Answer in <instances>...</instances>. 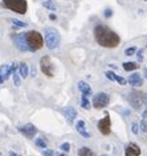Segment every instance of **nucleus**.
<instances>
[{
  "label": "nucleus",
  "instance_id": "9",
  "mask_svg": "<svg viewBox=\"0 0 147 156\" xmlns=\"http://www.w3.org/2000/svg\"><path fill=\"white\" fill-rule=\"evenodd\" d=\"M13 41H15V45H16V48L19 49L20 52H27V50H29L28 44H27L25 33H20V35H16V36L13 37Z\"/></svg>",
  "mask_w": 147,
  "mask_h": 156
},
{
  "label": "nucleus",
  "instance_id": "24",
  "mask_svg": "<svg viewBox=\"0 0 147 156\" xmlns=\"http://www.w3.org/2000/svg\"><path fill=\"white\" fill-rule=\"evenodd\" d=\"M12 24H13L15 27H19V28H25V27H27L25 23H23V21L17 20V19H13V20H12Z\"/></svg>",
  "mask_w": 147,
  "mask_h": 156
},
{
  "label": "nucleus",
  "instance_id": "22",
  "mask_svg": "<svg viewBox=\"0 0 147 156\" xmlns=\"http://www.w3.org/2000/svg\"><path fill=\"white\" fill-rule=\"evenodd\" d=\"M81 106H82V107H84L85 110H89V109H90V102H89V99H88L86 95H82V98H81Z\"/></svg>",
  "mask_w": 147,
  "mask_h": 156
},
{
  "label": "nucleus",
  "instance_id": "28",
  "mask_svg": "<svg viewBox=\"0 0 147 156\" xmlns=\"http://www.w3.org/2000/svg\"><path fill=\"white\" fill-rule=\"evenodd\" d=\"M140 130L143 131V132H147V122L143 119V121H140Z\"/></svg>",
  "mask_w": 147,
  "mask_h": 156
},
{
  "label": "nucleus",
  "instance_id": "4",
  "mask_svg": "<svg viewBox=\"0 0 147 156\" xmlns=\"http://www.w3.org/2000/svg\"><path fill=\"white\" fill-rule=\"evenodd\" d=\"M61 37L60 33L54 28H47L45 29V44L48 49H56L60 47Z\"/></svg>",
  "mask_w": 147,
  "mask_h": 156
},
{
  "label": "nucleus",
  "instance_id": "19",
  "mask_svg": "<svg viewBox=\"0 0 147 156\" xmlns=\"http://www.w3.org/2000/svg\"><path fill=\"white\" fill-rule=\"evenodd\" d=\"M123 69L126 70V72L137 70L138 69V64L137 62H123Z\"/></svg>",
  "mask_w": 147,
  "mask_h": 156
},
{
  "label": "nucleus",
  "instance_id": "26",
  "mask_svg": "<svg viewBox=\"0 0 147 156\" xmlns=\"http://www.w3.org/2000/svg\"><path fill=\"white\" fill-rule=\"evenodd\" d=\"M135 52H137V48L135 47H131V48H127L126 50H125V54H126V56H133Z\"/></svg>",
  "mask_w": 147,
  "mask_h": 156
},
{
  "label": "nucleus",
  "instance_id": "6",
  "mask_svg": "<svg viewBox=\"0 0 147 156\" xmlns=\"http://www.w3.org/2000/svg\"><path fill=\"white\" fill-rule=\"evenodd\" d=\"M110 102V97L106 93H97L93 97V107L96 109H105Z\"/></svg>",
  "mask_w": 147,
  "mask_h": 156
},
{
  "label": "nucleus",
  "instance_id": "15",
  "mask_svg": "<svg viewBox=\"0 0 147 156\" xmlns=\"http://www.w3.org/2000/svg\"><path fill=\"white\" fill-rule=\"evenodd\" d=\"M76 128H77V131L85 138V139H89V138H90V134L85 130V122L84 121H78L77 124H76Z\"/></svg>",
  "mask_w": 147,
  "mask_h": 156
},
{
  "label": "nucleus",
  "instance_id": "34",
  "mask_svg": "<svg viewBox=\"0 0 147 156\" xmlns=\"http://www.w3.org/2000/svg\"><path fill=\"white\" fill-rule=\"evenodd\" d=\"M143 60V57H142V52H138V61H142Z\"/></svg>",
  "mask_w": 147,
  "mask_h": 156
},
{
  "label": "nucleus",
  "instance_id": "14",
  "mask_svg": "<svg viewBox=\"0 0 147 156\" xmlns=\"http://www.w3.org/2000/svg\"><path fill=\"white\" fill-rule=\"evenodd\" d=\"M128 84L133 85V86H142L143 79L139 74H131L130 77H128Z\"/></svg>",
  "mask_w": 147,
  "mask_h": 156
},
{
  "label": "nucleus",
  "instance_id": "39",
  "mask_svg": "<svg viewBox=\"0 0 147 156\" xmlns=\"http://www.w3.org/2000/svg\"><path fill=\"white\" fill-rule=\"evenodd\" d=\"M57 156H66V155H65V154H59Z\"/></svg>",
  "mask_w": 147,
  "mask_h": 156
},
{
  "label": "nucleus",
  "instance_id": "31",
  "mask_svg": "<svg viewBox=\"0 0 147 156\" xmlns=\"http://www.w3.org/2000/svg\"><path fill=\"white\" fill-rule=\"evenodd\" d=\"M131 130H133L134 134H138V132H139V128H138V124H137V123H133V124H131Z\"/></svg>",
  "mask_w": 147,
  "mask_h": 156
},
{
  "label": "nucleus",
  "instance_id": "30",
  "mask_svg": "<svg viewBox=\"0 0 147 156\" xmlns=\"http://www.w3.org/2000/svg\"><path fill=\"white\" fill-rule=\"evenodd\" d=\"M42 155L44 156H54V152L52 151V149H45V151L42 152Z\"/></svg>",
  "mask_w": 147,
  "mask_h": 156
},
{
  "label": "nucleus",
  "instance_id": "18",
  "mask_svg": "<svg viewBox=\"0 0 147 156\" xmlns=\"http://www.w3.org/2000/svg\"><path fill=\"white\" fill-rule=\"evenodd\" d=\"M78 156H94V152L88 147H81L78 149Z\"/></svg>",
  "mask_w": 147,
  "mask_h": 156
},
{
  "label": "nucleus",
  "instance_id": "7",
  "mask_svg": "<svg viewBox=\"0 0 147 156\" xmlns=\"http://www.w3.org/2000/svg\"><path fill=\"white\" fill-rule=\"evenodd\" d=\"M40 68H41V72L44 73L47 77H53L54 69H53V64H52L49 56L41 57V60H40Z\"/></svg>",
  "mask_w": 147,
  "mask_h": 156
},
{
  "label": "nucleus",
  "instance_id": "12",
  "mask_svg": "<svg viewBox=\"0 0 147 156\" xmlns=\"http://www.w3.org/2000/svg\"><path fill=\"white\" fill-rule=\"evenodd\" d=\"M64 115H65L68 123L72 124L73 122H74L76 117H77V111H76V109H73V107H70L69 106V107H66L65 110H64Z\"/></svg>",
  "mask_w": 147,
  "mask_h": 156
},
{
  "label": "nucleus",
  "instance_id": "42",
  "mask_svg": "<svg viewBox=\"0 0 147 156\" xmlns=\"http://www.w3.org/2000/svg\"><path fill=\"white\" fill-rule=\"evenodd\" d=\"M146 1H147V0H146Z\"/></svg>",
  "mask_w": 147,
  "mask_h": 156
},
{
  "label": "nucleus",
  "instance_id": "17",
  "mask_svg": "<svg viewBox=\"0 0 147 156\" xmlns=\"http://www.w3.org/2000/svg\"><path fill=\"white\" fill-rule=\"evenodd\" d=\"M19 74H20L23 78H27V77H28V74H29V68H28V65H27L25 62H21L20 65H19Z\"/></svg>",
  "mask_w": 147,
  "mask_h": 156
},
{
  "label": "nucleus",
  "instance_id": "40",
  "mask_svg": "<svg viewBox=\"0 0 147 156\" xmlns=\"http://www.w3.org/2000/svg\"><path fill=\"white\" fill-rule=\"evenodd\" d=\"M102 156H106V155H102Z\"/></svg>",
  "mask_w": 147,
  "mask_h": 156
},
{
  "label": "nucleus",
  "instance_id": "38",
  "mask_svg": "<svg viewBox=\"0 0 147 156\" xmlns=\"http://www.w3.org/2000/svg\"><path fill=\"white\" fill-rule=\"evenodd\" d=\"M145 78H147V69H145Z\"/></svg>",
  "mask_w": 147,
  "mask_h": 156
},
{
  "label": "nucleus",
  "instance_id": "1",
  "mask_svg": "<svg viewBox=\"0 0 147 156\" xmlns=\"http://www.w3.org/2000/svg\"><path fill=\"white\" fill-rule=\"evenodd\" d=\"M94 38L98 45L103 48H115L119 45V36L113 32L109 27L102 25V24L94 28Z\"/></svg>",
  "mask_w": 147,
  "mask_h": 156
},
{
  "label": "nucleus",
  "instance_id": "41",
  "mask_svg": "<svg viewBox=\"0 0 147 156\" xmlns=\"http://www.w3.org/2000/svg\"><path fill=\"white\" fill-rule=\"evenodd\" d=\"M0 156H1V154H0Z\"/></svg>",
  "mask_w": 147,
  "mask_h": 156
},
{
  "label": "nucleus",
  "instance_id": "33",
  "mask_svg": "<svg viewBox=\"0 0 147 156\" xmlns=\"http://www.w3.org/2000/svg\"><path fill=\"white\" fill-rule=\"evenodd\" d=\"M142 117H143V118H147V106L145 107V110H143V112H142Z\"/></svg>",
  "mask_w": 147,
  "mask_h": 156
},
{
  "label": "nucleus",
  "instance_id": "8",
  "mask_svg": "<svg viewBox=\"0 0 147 156\" xmlns=\"http://www.w3.org/2000/svg\"><path fill=\"white\" fill-rule=\"evenodd\" d=\"M110 127H111V121H110L109 115H106L105 118L98 121V130H99L101 134H103V135H109L110 131H111Z\"/></svg>",
  "mask_w": 147,
  "mask_h": 156
},
{
  "label": "nucleus",
  "instance_id": "16",
  "mask_svg": "<svg viewBox=\"0 0 147 156\" xmlns=\"http://www.w3.org/2000/svg\"><path fill=\"white\" fill-rule=\"evenodd\" d=\"M0 74L3 75V78H4V79H7L12 74L11 65H1V66H0Z\"/></svg>",
  "mask_w": 147,
  "mask_h": 156
},
{
  "label": "nucleus",
  "instance_id": "20",
  "mask_svg": "<svg viewBox=\"0 0 147 156\" xmlns=\"http://www.w3.org/2000/svg\"><path fill=\"white\" fill-rule=\"evenodd\" d=\"M36 146L40 147V148H47L48 142L45 140V138H39V139H36Z\"/></svg>",
  "mask_w": 147,
  "mask_h": 156
},
{
  "label": "nucleus",
  "instance_id": "25",
  "mask_svg": "<svg viewBox=\"0 0 147 156\" xmlns=\"http://www.w3.org/2000/svg\"><path fill=\"white\" fill-rule=\"evenodd\" d=\"M114 81H117L119 85H122V86H123V85H126V82H127L123 77H119V75H117V74H114Z\"/></svg>",
  "mask_w": 147,
  "mask_h": 156
},
{
  "label": "nucleus",
  "instance_id": "11",
  "mask_svg": "<svg viewBox=\"0 0 147 156\" xmlns=\"http://www.w3.org/2000/svg\"><path fill=\"white\" fill-rule=\"evenodd\" d=\"M125 155H126V156H139V155H140V148H139V146L135 144V143H130V144L126 147Z\"/></svg>",
  "mask_w": 147,
  "mask_h": 156
},
{
  "label": "nucleus",
  "instance_id": "35",
  "mask_svg": "<svg viewBox=\"0 0 147 156\" xmlns=\"http://www.w3.org/2000/svg\"><path fill=\"white\" fill-rule=\"evenodd\" d=\"M49 19H50V20H56V15L50 13V15H49Z\"/></svg>",
  "mask_w": 147,
  "mask_h": 156
},
{
  "label": "nucleus",
  "instance_id": "37",
  "mask_svg": "<svg viewBox=\"0 0 147 156\" xmlns=\"http://www.w3.org/2000/svg\"><path fill=\"white\" fill-rule=\"evenodd\" d=\"M3 82H4V78H3V75L0 74V84H3Z\"/></svg>",
  "mask_w": 147,
  "mask_h": 156
},
{
  "label": "nucleus",
  "instance_id": "32",
  "mask_svg": "<svg viewBox=\"0 0 147 156\" xmlns=\"http://www.w3.org/2000/svg\"><path fill=\"white\" fill-rule=\"evenodd\" d=\"M111 15H113L111 10H106L105 11V17H111Z\"/></svg>",
  "mask_w": 147,
  "mask_h": 156
},
{
  "label": "nucleus",
  "instance_id": "21",
  "mask_svg": "<svg viewBox=\"0 0 147 156\" xmlns=\"http://www.w3.org/2000/svg\"><path fill=\"white\" fill-rule=\"evenodd\" d=\"M42 4H44L45 8H48V10H50V11H56V10H57L56 4H54V3L52 1V0H47V1H44Z\"/></svg>",
  "mask_w": 147,
  "mask_h": 156
},
{
  "label": "nucleus",
  "instance_id": "27",
  "mask_svg": "<svg viewBox=\"0 0 147 156\" xmlns=\"http://www.w3.org/2000/svg\"><path fill=\"white\" fill-rule=\"evenodd\" d=\"M61 151L62 152H69L70 151V144L69 143H62V144H61Z\"/></svg>",
  "mask_w": 147,
  "mask_h": 156
},
{
  "label": "nucleus",
  "instance_id": "36",
  "mask_svg": "<svg viewBox=\"0 0 147 156\" xmlns=\"http://www.w3.org/2000/svg\"><path fill=\"white\" fill-rule=\"evenodd\" d=\"M10 156H21V155L16 154V152H10Z\"/></svg>",
  "mask_w": 147,
  "mask_h": 156
},
{
  "label": "nucleus",
  "instance_id": "3",
  "mask_svg": "<svg viewBox=\"0 0 147 156\" xmlns=\"http://www.w3.org/2000/svg\"><path fill=\"white\" fill-rule=\"evenodd\" d=\"M25 38H27V44H28V48L30 52H36L44 47L42 36L40 35V32H37V30H29L28 33H25Z\"/></svg>",
  "mask_w": 147,
  "mask_h": 156
},
{
  "label": "nucleus",
  "instance_id": "13",
  "mask_svg": "<svg viewBox=\"0 0 147 156\" xmlns=\"http://www.w3.org/2000/svg\"><path fill=\"white\" fill-rule=\"evenodd\" d=\"M78 90L82 93V95H91V87L89 86V85L86 84V82H84V81H79L78 82Z\"/></svg>",
  "mask_w": 147,
  "mask_h": 156
},
{
  "label": "nucleus",
  "instance_id": "29",
  "mask_svg": "<svg viewBox=\"0 0 147 156\" xmlns=\"http://www.w3.org/2000/svg\"><path fill=\"white\" fill-rule=\"evenodd\" d=\"M105 75H106V78L108 79H110V81H114V73L113 72H106Z\"/></svg>",
  "mask_w": 147,
  "mask_h": 156
},
{
  "label": "nucleus",
  "instance_id": "2",
  "mask_svg": "<svg viewBox=\"0 0 147 156\" xmlns=\"http://www.w3.org/2000/svg\"><path fill=\"white\" fill-rule=\"evenodd\" d=\"M128 102L137 111H142L143 107L147 106V94L142 91L134 90L128 94Z\"/></svg>",
  "mask_w": 147,
  "mask_h": 156
},
{
  "label": "nucleus",
  "instance_id": "23",
  "mask_svg": "<svg viewBox=\"0 0 147 156\" xmlns=\"http://www.w3.org/2000/svg\"><path fill=\"white\" fill-rule=\"evenodd\" d=\"M13 82H15V86H20L21 85V79H20V77H19V73L16 72V70H13Z\"/></svg>",
  "mask_w": 147,
  "mask_h": 156
},
{
  "label": "nucleus",
  "instance_id": "10",
  "mask_svg": "<svg viewBox=\"0 0 147 156\" xmlns=\"http://www.w3.org/2000/svg\"><path fill=\"white\" fill-rule=\"evenodd\" d=\"M19 131L25 138H28V139H32V138L37 134V128L33 126V124H30V123L24 124V126H20L19 127Z\"/></svg>",
  "mask_w": 147,
  "mask_h": 156
},
{
  "label": "nucleus",
  "instance_id": "5",
  "mask_svg": "<svg viewBox=\"0 0 147 156\" xmlns=\"http://www.w3.org/2000/svg\"><path fill=\"white\" fill-rule=\"evenodd\" d=\"M3 5L8 10L16 12V13L24 15L28 10L27 0H3Z\"/></svg>",
  "mask_w": 147,
  "mask_h": 156
}]
</instances>
